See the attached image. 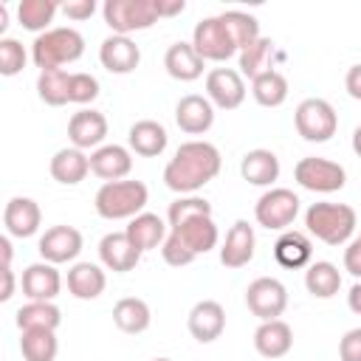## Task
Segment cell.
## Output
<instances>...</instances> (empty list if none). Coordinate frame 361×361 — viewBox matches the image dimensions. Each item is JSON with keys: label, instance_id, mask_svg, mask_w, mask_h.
Returning <instances> with one entry per match:
<instances>
[{"label": "cell", "instance_id": "1", "mask_svg": "<svg viewBox=\"0 0 361 361\" xmlns=\"http://www.w3.org/2000/svg\"><path fill=\"white\" fill-rule=\"evenodd\" d=\"M220 166H223V158L214 144L183 141L169 158V164L164 166V183L178 195H195L197 189H203L209 180L220 175Z\"/></svg>", "mask_w": 361, "mask_h": 361}, {"label": "cell", "instance_id": "2", "mask_svg": "<svg viewBox=\"0 0 361 361\" xmlns=\"http://www.w3.org/2000/svg\"><path fill=\"white\" fill-rule=\"evenodd\" d=\"M217 223L212 214H200V217H192L175 228H169L164 245H161V254H164V262L172 265V268H180V265H189L195 262L200 254L212 251L217 245Z\"/></svg>", "mask_w": 361, "mask_h": 361}, {"label": "cell", "instance_id": "3", "mask_svg": "<svg viewBox=\"0 0 361 361\" xmlns=\"http://www.w3.org/2000/svg\"><path fill=\"white\" fill-rule=\"evenodd\" d=\"M82 54H85V37L71 25L48 28L31 42V59L39 71H62V65L76 62Z\"/></svg>", "mask_w": 361, "mask_h": 361}, {"label": "cell", "instance_id": "4", "mask_svg": "<svg viewBox=\"0 0 361 361\" xmlns=\"http://www.w3.org/2000/svg\"><path fill=\"white\" fill-rule=\"evenodd\" d=\"M149 200V189L144 180H113V183H102L93 206L96 214L104 220H133L135 214L144 212Z\"/></svg>", "mask_w": 361, "mask_h": 361}, {"label": "cell", "instance_id": "5", "mask_svg": "<svg viewBox=\"0 0 361 361\" xmlns=\"http://www.w3.org/2000/svg\"><path fill=\"white\" fill-rule=\"evenodd\" d=\"M305 226L316 240L336 248L353 237L358 217L355 209L347 203H310L305 212Z\"/></svg>", "mask_w": 361, "mask_h": 361}, {"label": "cell", "instance_id": "6", "mask_svg": "<svg viewBox=\"0 0 361 361\" xmlns=\"http://www.w3.org/2000/svg\"><path fill=\"white\" fill-rule=\"evenodd\" d=\"M102 17L113 34L130 37L133 31H147L158 23L155 0H104Z\"/></svg>", "mask_w": 361, "mask_h": 361}, {"label": "cell", "instance_id": "7", "mask_svg": "<svg viewBox=\"0 0 361 361\" xmlns=\"http://www.w3.org/2000/svg\"><path fill=\"white\" fill-rule=\"evenodd\" d=\"M293 124H296V133L310 141V144H324L336 135L338 130V113L336 107L327 102V99H305L299 102L296 113H293Z\"/></svg>", "mask_w": 361, "mask_h": 361}, {"label": "cell", "instance_id": "8", "mask_svg": "<svg viewBox=\"0 0 361 361\" xmlns=\"http://www.w3.org/2000/svg\"><path fill=\"white\" fill-rule=\"evenodd\" d=\"M299 197L293 189H285V186H274L268 192L259 195L257 206H254V217L262 228L268 231H288L290 223L296 220L299 214Z\"/></svg>", "mask_w": 361, "mask_h": 361}, {"label": "cell", "instance_id": "9", "mask_svg": "<svg viewBox=\"0 0 361 361\" xmlns=\"http://www.w3.org/2000/svg\"><path fill=\"white\" fill-rule=\"evenodd\" d=\"M293 178H296V183H299L302 189L319 192V195L338 192V189H344V183H347V172H344L341 164L327 161V158H316V155L302 158V161L293 166Z\"/></svg>", "mask_w": 361, "mask_h": 361}, {"label": "cell", "instance_id": "10", "mask_svg": "<svg viewBox=\"0 0 361 361\" xmlns=\"http://www.w3.org/2000/svg\"><path fill=\"white\" fill-rule=\"evenodd\" d=\"M245 305L259 322L279 319L288 307V288L276 276H257L245 288Z\"/></svg>", "mask_w": 361, "mask_h": 361}, {"label": "cell", "instance_id": "11", "mask_svg": "<svg viewBox=\"0 0 361 361\" xmlns=\"http://www.w3.org/2000/svg\"><path fill=\"white\" fill-rule=\"evenodd\" d=\"M192 48L203 62H226L228 56L240 54L237 45L231 42L228 31L223 28L220 17H203L195 31H192Z\"/></svg>", "mask_w": 361, "mask_h": 361}, {"label": "cell", "instance_id": "12", "mask_svg": "<svg viewBox=\"0 0 361 361\" xmlns=\"http://www.w3.org/2000/svg\"><path fill=\"white\" fill-rule=\"evenodd\" d=\"M206 99L220 110H237L245 102V79L234 68H212L206 73Z\"/></svg>", "mask_w": 361, "mask_h": 361}, {"label": "cell", "instance_id": "13", "mask_svg": "<svg viewBox=\"0 0 361 361\" xmlns=\"http://www.w3.org/2000/svg\"><path fill=\"white\" fill-rule=\"evenodd\" d=\"M37 251H39L42 262H51V265L71 262L82 251V231L73 228V226H51L39 237Z\"/></svg>", "mask_w": 361, "mask_h": 361}, {"label": "cell", "instance_id": "14", "mask_svg": "<svg viewBox=\"0 0 361 361\" xmlns=\"http://www.w3.org/2000/svg\"><path fill=\"white\" fill-rule=\"evenodd\" d=\"M186 324H189V333H192L195 341L212 344V341H217V338L223 336V330H226V310H223V305L214 302V299H200V302L189 310Z\"/></svg>", "mask_w": 361, "mask_h": 361}, {"label": "cell", "instance_id": "15", "mask_svg": "<svg viewBox=\"0 0 361 361\" xmlns=\"http://www.w3.org/2000/svg\"><path fill=\"white\" fill-rule=\"evenodd\" d=\"M99 62L104 71L110 73H133L141 62V48L130 39V37H121V34H110L102 45H99Z\"/></svg>", "mask_w": 361, "mask_h": 361}, {"label": "cell", "instance_id": "16", "mask_svg": "<svg viewBox=\"0 0 361 361\" xmlns=\"http://www.w3.org/2000/svg\"><path fill=\"white\" fill-rule=\"evenodd\" d=\"M68 138L76 149H99L107 138V118L99 110H79L68 121Z\"/></svg>", "mask_w": 361, "mask_h": 361}, {"label": "cell", "instance_id": "17", "mask_svg": "<svg viewBox=\"0 0 361 361\" xmlns=\"http://www.w3.org/2000/svg\"><path fill=\"white\" fill-rule=\"evenodd\" d=\"M130 169H133V155L121 144H102L99 149L90 152V172L104 183L127 180Z\"/></svg>", "mask_w": 361, "mask_h": 361}, {"label": "cell", "instance_id": "18", "mask_svg": "<svg viewBox=\"0 0 361 361\" xmlns=\"http://www.w3.org/2000/svg\"><path fill=\"white\" fill-rule=\"evenodd\" d=\"M39 223H42V212H39V203L31 197L17 195L3 209V226L11 237H20V240L34 237L39 231Z\"/></svg>", "mask_w": 361, "mask_h": 361}, {"label": "cell", "instance_id": "19", "mask_svg": "<svg viewBox=\"0 0 361 361\" xmlns=\"http://www.w3.org/2000/svg\"><path fill=\"white\" fill-rule=\"evenodd\" d=\"M254 245H257V237H254V226H248V220H234L223 245H220V262L226 268H243L254 259Z\"/></svg>", "mask_w": 361, "mask_h": 361}, {"label": "cell", "instance_id": "20", "mask_svg": "<svg viewBox=\"0 0 361 361\" xmlns=\"http://www.w3.org/2000/svg\"><path fill=\"white\" fill-rule=\"evenodd\" d=\"M99 259H102V265H104L107 271H113V274H127V271H133V268L138 265L141 251L130 243L127 231H110V234H104L102 243H99Z\"/></svg>", "mask_w": 361, "mask_h": 361}, {"label": "cell", "instance_id": "21", "mask_svg": "<svg viewBox=\"0 0 361 361\" xmlns=\"http://www.w3.org/2000/svg\"><path fill=\"white\" fill-rule=\"evenodd\" d=\"M175 121H178V127L183 133L203 135L214 124V104L206 96H197V93L180 96V102L175 104Z\"/></svg>", "mask_w": 361, "mask_h": 361}, {"label": "cell", "instance_id": "22", "mask_svg": "<svg viewBox=\"0 0 361 361\" xmlns=\"http://www.w3.org/2000/svg\"><path fill=\"white\" fill-rule=\"evenodd\" d=\"M62 290V276L51 262H31L23 271V293L28 302H54Z\"/></svg>", "mask_w": 361, "mask_h": 361}, {"label": "cell", "instance_id": "23", "mask_svg": "<svg viewBox=\"0 0 361 361\" xmlns=\"http://www.w3.org/2000/svg\"><path fill=\"white\" fill-rule=\"evenodd\" d=\"M254 347L262 358H282L290 353L293 347V330L288 322L282 319H271V322H259V327L254 330Z\"/></svg>", "mask_w": 361, "mask_h": 361}, {"label": "cell", "instance_id": "24", "mask_svg": "<svg viewBox=\"0 0 361 361\" xmlns=\"http://www.w3.org/2000/svg\"><path fill=\"white\" fill-rule=\"evenodd\" d=\"M51 178L62 186H76L87 178L90 172V155H85V149H76V147H62L54 152L51 158Z\"/></svg>", "mask_w": 361, "mask_h": 361}, {"label": "cell", "instance_id": "25", "mask_svg": "<svg viewBox=\"0 0 361 361\" xmlns=\"http://www.w3.org/2000/svg\"><path fill=\"white\" fill-rule=\"evenodd\" d=\"M164 68L172 79L178 82H195L203 76L206 62L197 56V51L192 48V42H172L164 54Z\"/></svg>", "mask_w": 361, "mask_h": 361}, {"label": "cell", "instance_id": "26", "mask_svg": "<svg viewBox=\"0 0 361 361\" xmlns=\"http://www.w3.org/2000/svg\"><path fill=\"white\" fill-rule=\"evenodd\" d=\"M107 288V276L102 271V265L96 262H76L71 271H68V293L73 299H82V302H90V299H99Z\"/></svg>", "mask_w": 361, "mask_h": 361}, {"label": "cell", "instance_id": "27", "mask_svg": "<svg viewBox=\"0 0 361 361\" xmlns=\"http://www.w3.org/2000/svg\"><path fill=\"white\" fill-rule=\"evenodd\" d=\"M166 141H169V135H166L164 124H158V121H152V118L135 121V124L130 127V133H127L130 149H133L135 155H141V158H158V155L166 149Z\"/></svg>", "mask_w": 361, "mask_h": 361}, {"label": "cell", "instance_id": "28", "mask_svg": "<svg viewBox=\"0 0 361 361\" xmlns=\"http://www.w3.org/2000/svg\"><path fill=\"white\" fill-rule=\"evenodd\" d=\"M127 237H130V243L144 254V251H152V248H161L164 245V240H166V223L158 217V214H152V212H141V214H135L130 223H127Z\"/></svg>", "mask_w": 361, "mask_h": 361}, {"label": "cell", "instance_id": "29", "mask_svg": "<svg viewBox=\"0 0 361 361\" xmlns=\"http://www.w3.org/2000/svg\"><path fill=\"white\" fill-rule=\"evenodd\" d=\"M240 175L251 186H271L279 178V158L271 149H248L240 161Z\"/></svg>", "mask_w": 361, "mask_h": 361}, {"label": "cell", "instance_id": "30", "mask_svg": "<svg viewBox=\"0 0 361 361\" xmlns=\"http://www.w3.org/2000/svg\"><path fill=\"white\" fill-rule=\"evenodd\" d=\"M274 257H276V262H279L282 268H302V265H307L310 257H313V243H310L307 234L288 228V231H282L279 240L274 243Z\"/></svg>", "mask_w": 361, "mask_h": 361}, {"label": "cell", "instance_id": "31", "mask_svg": "<svg viewBox=\"0 0 361 361\" xmlns=\"http://www.w3.org/2000/svg\"><path fill=\"white\" fill-rule=\"evenodd\" d=\"M113 322L121 333H130V336H138L149 327L152 322V313H149V305L138 296H124L116 302L113 307Z\"/></svg>", "mask_w": 361, "mask_h": 361}, {"label": "cell", "instance_id": "32", "mask_svg": "<svg viewBox=\"0 0 361 361\" xmlns=\"http://www.w3.org/2000/svg\"><path fill=\"white\" fill-rule=\"evenodd\" d=\"M305 288L316 299H333L341 288V271L327 259L310 262L305 271Z\"/></svg>", "mask_w": 361, "mask_h": 361}, {"label": "cell", "instance_id": "33", "mask_svg": "<svg viewBox=\"0 0 361 361\" xmlns=\"http://www.w3.org/2000/svg\"><path fill=\"white\" fill-rule=\"evenodd\" d=\"M251 93H254L257 104H262V107H279L288 99V79L276 68L262 71L259 76L251 79Z\"/></svg>", "mask_w": 361, "mask_h": 361}, {"label": "cell", "instance_id": "34", "mask_svg": "<svg viewBox=\"0 0 361 361\" xmlns=\"http://www.w3.org/2000/svg\"><path fill=\"white\" fill-rule=\"evenodd\" d=\"M17 327L23 330H56L62 322V313L54 302H25L17 310Z\"/></svg>", "mask_w": 361, "mask_h": 361}, {"label": "cell", "instance_id": "35", "mask_svg": "<svg viewBox=\"0 0 361 361\" xmlns=\"http://www.w3.org/2000/svg\"><path fill=\"white\" fill-rule=\"evenodd\" d=\"M217 17H220L223 28L228 31L231 42L237 45V51H243L245 45H251L254 39H259V37H262V34H259V20H257L254 14H248V11L228 8V11L217 14Z\"/></svg>", "mask_w": 361, "mask_h": 361}, {"label": "cell", "instance_id": "36", "mask_svg": "<svg viewBox=\"0 0 361 361\" xmlns=\"http://www.w3.org/2000/svg\"><path fill=\"white\" fill-rule=\"evenodd\" d=\"M59 11V3L54 0H20L17 3V20L25 31H34L37 37L42 31H48V25L54 23V14Z\"/></svg>", "mask_w": 361, "mask_h": 361}, {"label": "cell", "instance_id": "37", "mask_svg": "<svg viewBox=\"0 0 361 361\" xmlns=\"http://www.w3.org/2000/svg\"><path fill=\"white\" fill-rule=\"evenodd\" d=\"M20 353L25 361H54L59 353L56 330H23Z\"/></svg>", "mask_w": 361, "mask_h": 361}, {"label": "cell", "instance_id": "38", "mask_svg": "<svg viewBox=\"0 0 361 361\" xmlns=\"http://www.w3.org/2000/svg\"><path fill=\"white\" fill-rule=\"evenodd\" d=\"M68 90H71V73L68 71H39L37 76V96L51 104V107H62L68 104Z\"/></svg>", "mask_w": 361, "mask_h": 361}, {"label": "cell", "instance_id": "39", "mask_svg": "<svg viewBox=\"0 0 361 361\" xmlns=\"http://www.w3.org/2000/svg\"><path fill=\"white\" fill-rule=\"evenodd\" d=\"M271 54H274V42L268 37H259L251 45H245L240 51V76L254 79L262 71H271Z\"/></svg>", "mask_w": 361, "mask_h": 361}, {"label": "cell", "instance_id": "40", "mask_svg": "<svg viewBox=\"0 0 361 361\" xmlns=\"http://www.w3.org/2000/svg\"><path fill=\"white\" fill-rule=\"evenodd\" d=\"M200 214H212V203L206 197H197V195H183L178 200L169 203V212H166V220H169V228L192 220V217H200Z\"/></svg>", "mask_w": 361, "mask_h": 361}, {"label": "cell", "instance_id": "41", "mask_svg": "<svg viewBox=\"0 0 361 361\" xmlns=\"http://www.w3.org/2000/svg\"><path fill=\"white\" fill-rule=\"evenodd\" d=\"M25 59H28V54H25L23 42H17L11 37L0 39V73L3 76H17L25 68Z\"/></svg>", "mask_w": 361, "mask_h": 361}, {"label": "cell", "instance_id": "42", "mask_svg": "<svg viewBox=\"0 0 361 361\" xmlns=\"http://www.w3.org/2000/svg\"><path fill=\"white\" fill-rule=\"evenodd\" d=\"M99 96V79L90 76V73H71V90H68V99L71 104H90L93 99Z\"/></svg>", "mask_w": 361, "mask_h": 361}, {"label": "cell", "instance_id": "43", "mask_svg": "<svg viewBox=\"0 0 361 361\" xmlns=\"http://www.w3.org/2000/svg\"><path fill=\"white\" fill-rule=\"evenodd\" d=\"M338 358L341 361H361V327H353L338 341Z\"/></svg>", "mask_w": 361, "mask_h": 361}, {"label": "cell", "instance_id": "44", "mask_svg": "<svg viewBox=\"0 0 361 361\" xmlns=\"http://www.w3.org/2000/svg\"><path fill=\"white\" fill-rule=\"evenodd\" d=\"M59 11L68 17V20H90L93 11H96V0H68V3H59Z\"/></svg>", "mask_w": 361, "mask_h": 361}, {"label": "cell", "instance_id": "45", "mask_svg": "<svg viewBox=\"0 0 361 361\" xmlns=\"http://www.w3.org/2000/svg\"><path fill=\"white\" fill-rule=\"evenodd\" d=\"M344 271L353 274L355 279H361V237H355V240L344 248Z\"/></svg>", "mask_w": 361, "mask_h": 361}, {"label": "cell", "instance_id": "46", "mask_svg": "<svg viewBox=\"0 0 361 361\" xmlns=\"http://www.w3.org/2000/svg\"><path fill=\"white\" fill-rule=\"evenodd\" d=\"M344 87H347V93H350L353 99L361 102V62L353 65V68L347 71V76H344Z\"/></svg>", "mask_w": 361, "mask_h": 361}, {"label": "cell", "instance_id": "47", "mask_svg": "<svg viewBox=\"0 0 361 361\" xmlns=\"http://www.w3.org/2000/svg\"><path fill=\"white\" fill-rule=\"evenodd\" d=\"M183 8H186V0H155L158 20H161V17H175V14H183Z\"/></svg>", "mask_w": 361, "mask_h": 361}, {"label": "cell", "instance_id": "48", "mask_svg": "<svg viewBox=\"0 0 361 361\" xmlns=\"http://www.w3.org/2000/svg\"><path fill=\"white\" fill-rule=\"evenodd\" d=\"M14 296V271L3 268V290H0V302H8Z\"/></svg>", "mask_w": 361, "mask_h": 361}, {"label": "cell", "instance_id": "49", "mask_svg": "<svg viewBox=\"0 0 361 361\" xmlns=\"http://www.w3.org/2000/svg\"><path fill=\"white\" fill-rule=\"evenodd\" d=\"M347 305H350V310H353L355 316H361V282H355V285L350 288V293H347Z\"/></svg>", "mask_w": 361, "mask_h": 361}, {"label": "cell", "instance_id": "50", "mask_svg": "<svg viewBox=\"0 0 361 361\" xmlns=\"http://www.w3.org/2000/svg\"><path fill=\"white\" fill-rule=\"evenodd\" d=\"M0 251H3V268H11V240L0 237Z\"/></svg>", "mask_w": 361, "mask_h": 361}, {"label": "cell", "instance_id": "51", "mask_svg": "<svg viewBox=\"0 0 361 361\" xmlns=\"http://www.w3.org/2000/svg\"><path fill=\"white\" fill-rule=\"evenodd\" d=\"M353 152L361 158V124L353 130Z\"/></svg>", "mask_w": 361, "mask_h": 361}, {"label": "cell", "instance_id": "52", "mask_svg": "<svg viewBox=\"0 0 361 361\" xmlns=\"http://www.w3.org/2000/svg\"><path fill=\"white\" fill-rule=\"evenodd\" d=\"M6 25H8V6H0V34L6 31Z\"/></svg>", "mask_w": 361, "mask_h": 361}, {"label": "cell", "instance_id": "53", "mask_svg": "<svg viewBox=\"0 0 361 361\" xmlns=\"http://www.w3.org/2000/svg\"><path fill=\"white\" fill-rule=\"evenodd\" d=\"M152 361H172V358H152Z\"/></svg>", "mask_w": 361, "mask_h": 361}, {"label": "cell", "instance_id": "54", "mask_svg": "<svg viewBox=\"0 0 361 361\" xmlns=\"http://www.w3.org/2000/svg\"><path fill=\"white\" fill-rule=\"evenodd\" d=\"M358 237H361V234H358Z\"/></svg>", "mask_w": 361, "mask_h": 361}]
</instances>
